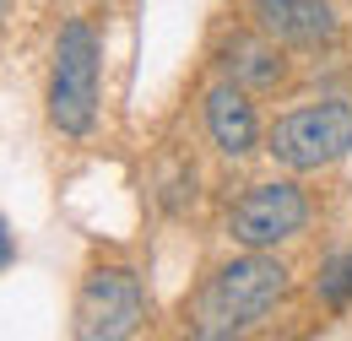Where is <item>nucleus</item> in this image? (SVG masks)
I'll list each match as a JSON object with an SVG mask.
<instances>
[{
  "label": "nucleus",
  "mask_w": 352,
  "mask_h": 341,
  "mask_svg": "<svg viewBox=\"0 0 352 341\" xmlns=\"http://www.w3.org/2000/svg\"><path fill=\"white\" fill-rule=\"evenodd\" d=\"M287 293V271L271 255L250 250L244 260H228L217 276L201 287L195 298V331L201 336H239L250 325H261Z\"/></svg>",
  "instance_id": "nucleus-1"
},
{
  "label": "nucleus",
  "mask_w": 352,
  "mask_h": 341,
  "mask_svg": "<svg viewBox=\"0 0 352 341\" xmlns=\"http://www.w3.org/2000/svg\"><path fill=\"white\" fill-rule=\"evenodd\" d=\"M146 314V293H141V276L125 265H98L87 271L82 293H76V336L82 341H120L131 336Z\"/></svg>",
  "instance_id": "nucleus-4"
},
{
  "label": "nucleus",
  "mask_w": 352,
  "mask_h": 341,
  "mask_svg": "<svg viewBox=\"0 0 352 341\" xmlns=\"http://www.w3.org/2000/svg\"><path fill=\"white\" fill-rule=\"evenodd\" d=\"M314 293H320L325 303H352V250H342V255H336L325 271H320Z\"/></svg>",
  "instance_id": "nucleus-9"
},
{
  "label": "nucleus",
  "mask_w": 352,
  "mask_h": 341,
  "mask_svg": "<svg viewBox=\"0 0 352 341\" xmlns=\"http://www.w3.org/2000/svg\"><path fill=\"white\" fill-rule=\"evenodd\" d=\"M265 152L293 173L331 168L336 157L352 152V103L347 98H331V103L282 114V120L271 125V135H265Z\"/></svg>",
  "instance_id": "nucleus-3"
},
{
  "label": "nucleus",
  "mask_w": 352,
  "mask_h": 341,
  "mask_svg": "<svg viewBox=\"0 0 352 341\" xmlns=\"http://www.w3.org/2000/svg\"><path fill=\"white\" fill-rule=\"evenodd\" d=\"M309 222V201L298 184H287V179H271V184H255L233 217H228V233L244 244V250H271V244H282V239H293V233H304Z\"/></svg>",
  "instance_id": "nucleus-5"
},
{
  "label": "nucleus",
  "mask_w": 352,
  "mask_h": 341,
  "mask_svg": "<svg viewBox=\"0 0 352 341\" xmlns=\"http://www.w3.org/2000/svg\"><path fill=\"white\" fill-rule=\"evenodd\" d=\"M222 71H228V82L239 87H276L282 82V54H276V38H233L222 49Z\"/></svg>",
  "instance_id": "nucleus-8"
},
{
  "label": "nucleus",
  "mask_w": 352,
  "mask_h": 341,
  "mask_svg": "<svg viewBox=\"0 0 352 341\" xmlns=\"http://www.w3.org/2000/svg\"><path fill=\"white\" fill-rule=\"evenodd\" d=\"M206 135H212V146L228 152V157L255 152L261 125H255V109H250V98H244L239 82H217L206 92Z\"/></svg>",
  "instance_id": "nucleus-7"
},
{
  "label": "nucleus",
  "mask_w": 352,
  "mask_h": 341,
  "mask_svg": "<svg viewBox=\"0 0 352 341\" xmlns=\"http://www.w3.org/2000/svg\"><path fill=\"white\" fill-rule=\"evenodd\" d=\"M92 114H98V33L87 22H65L49 71V125L65 135H87Z\"/></svg>",
  "instance_id": "nucleus-2"
},
{
  "label": "nucleus",
  "mask_w": 352,
  "mask_h": 341,
  "mask_svg": "<svg viewBox=\"0 0 352 341\" xmlns=\"http://www.w3.org/2000/svg\"><path fill=\"white\" fill-rule=\"evenodd\" d=\"M6 6H11V0H0V16H6Z\"/></svg>",
  "instance_id": "nucleus-11"
},
{
  "label": "nucleus",
  "mask_w": 352,
  "mask_h": 341,
  "mask_svg": "<svg viewBox=\"0 0 352 341\" xmlns=\"http://www.w3.org/2000/svg\"><path fill=\"white\" fill-rule=\"evenodd\" d=\"M250 16L265 38L287 43V49H320L336 38L331 0H250Z\"/></svg>",
  "instance_id": "nucleus-6"
},
{
  "label": "nucleus",
  "mask_w": 352,
  "mask_h": 341,
  "mask_svg": "<svg viewBox=\"0 0 352 341\" xmlns=\"http://www.w3.org/2000/svg\"><path fill=\"white\" fill-rule=\"evenodd\" d=\"M16 260V239H11V228H6V217H0V271Z\"/></svg>",
  "instance_id": "nucleus-10"
}]
</instances>
